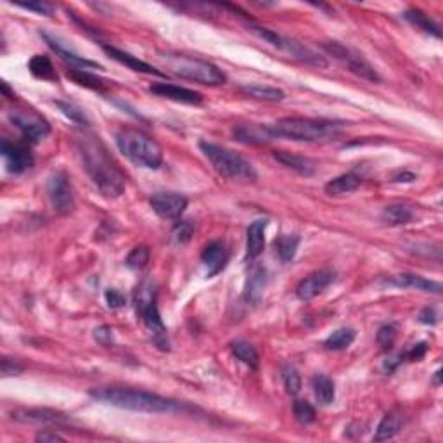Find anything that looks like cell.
Returning a JSON list of instances; mask_svg holds the SVG:
<instances>
[{
	"label": "cell",
	"instance_id": "obj_1",
	"mask_svg": "<svg viewBox=\"0 0 443 443\" xmlns=\"http://www.w3.org/2000/svg\"><path fill=\"white\" fill-rule=\"evenodd\" d=\"M78 149L84 159L85 172L92 178L100 194L104 197H118L124 194L126 185L125 173L111 158L103 140L95 135H84L78 139Z\"/></svg>",
	"mask_w": 443,
	"mask_h": 443
},
{
	"label": "cell",
	"instance_id": "obj_2",
	"mask_svg": "<svg viewBox=\"0 0 443 443\" xmlns=\"http://www.w3.org/2000/svg\"><path fill=\"white\" fill-rule=\"evenodd\" d=\"M91 397L103 404L113 407L125 409L133 412H147V414H159V412H173L178 409L177 402L170 398L159 397L156 393L143 392L132 388H100L92 390Z\"/></svg>",
	"mask_w": 443,
	"mask_h": 443
},
{
	"label": "cell",
	"instance_id": "obj_3",
	"mask_svg": "<svg viewBox=\"0 0 443 443\" xmlns=\"http://www.w3.org/2000/svg\"><path fill=\"white\" fill-rule=\"evenodd\" d=\"M270 128L275 137H286L298 143H327L340 135V125L334 121L301 117L281 118Z\"/></svg>",
	"mask_w": 443,
	"mask_h": 443
},
{
	"label": "cell",
	"instance_id": "obj_4",
	"mask_svg": "<svg viewBox=\"0 0 443 443\" xmlns=\"http://www.w3.org/2000/svg\"><path fill=\"white\" fill-rule=\"evenodd\" d=\"M117 146L126 159L137 166L156 170L163 163V151L159 144L147 133L135 128H121L117 133Z\"/></svg>",
	"mask_w": 443,
	"mask_h": 443
},
{
	"label": "cell",
	"instance_id": "obj_5",
	"mask_svg": "<svg viewBox=\"0 0 443 443\" xmlns=\"http://www.w3.org/2000/svg\"><path fill=\"white\" fill-rule=\"evenodd\" d=\"M199 149L210 159L211 166L217 170V173L229 178V180L255 182L256 177H258L255 166L248 159H244L243 156L237 154V152L229 151V149L211 143H199Z\"/></svg>",
	"mask_w": 443,
	"mask_h": 443
},
{
	"label": "cell",
	"instance_id": "obj_6",
	"mask_svg": "<svg viewBox=\"0 0 443 443\" xmlns=\"http://www.w3.org/2000/svg\"><path fill=\"white\" fill-rule=\"evenodd\" d=\"M159 59L165 62L166 68L172 70L175 74L185 78V80L211 85V87L223 85L227 81L225 73L218 66H215L213 62H208L204 59L189 58V55L182 54H161Z\"/></svg>",
	"mask_w": 443,
	"mask_h": 443
},
{
	"label": "cell",
	"instance_id": "obj_7",
	"mask_svg": "<svg viewBox=\"0 0 443 443\" xmlns=\"http://www.w3.org/2000/svg\"><path fill=\"white\" fill-rule=\"evenodd\" d=\"M135 305L137 312L143 317L144 324L152 334H154V341L159 345V348L168 350V341H166V327L163 324L161 315H159L158 307H156V288L152 282H144L135 295Z\"/></svg>",
	"mask_w": 443,
	"mask_h": 443
},
{
	"label": "cell",
	"instance_id": "obj_8",
	"mask_svg": "<svg viewBox=\"0 0 443 443\" xmlns=\"http://www.w3.org/2000/svg\"><path fill=\"white\" fill-rule=\"evenodd\" d=\"M324 49L329 52L333 58H336L341 65L348 68V72L355 73L357 77L364 78V80H369V81H379L378 72L374 70V66L364 58L360 52L350 49V47L343 46V44L336 42V40H329V42L324 44Z\"/></svg>",
	"mask_w": 443,
	"mask_h": 443
},
{
	"label": "cell",
	"instance_id": "obj_9",
	"mask_svg": "<svg viewBox=\"0 0 443 443\" xmlns=\"http://www.w3.org/2000/svg\"><path fill=\"white\" fill-rule=\"evenodd\" d=\"M47 194L55 213L70 215L74 211V192L66 172H55L47 182Z\"/></svg>",
	"mask_w": 443,
	"mask_h": 443
},
{
	"label": "cell",
	"instance_id": "obj_10",
	"mask_svg": "<svg viewBox=\"0 0 443 443\" xmlns=\"http://www.w3.org/2000/svg\"><path fill=\"white\" fill-rule=\"evenodd\" d=\"M11 121L20 128L25 139L29 143H39L49 135L51 125L44 117L33 110H16L11 113Z\"/></svg>",
	"mask_w": 443,
	"mask_h": 443
},
{
	"label": "cell",
	"instance_id": "obj_11",
	"mask_svg": "<svg viewBox=\"0 0 443 443\" xmlns=\"http://www.w3.org/2000/svg\"><path fill=\"white\" fill-rule=\"evenodd\" d=\"M152 211L158 217L168 218V220H177L182 217V213L187 208V197L178 194V192H158L149 199Z\"/></svg>",
	"mask_w": 443,
	"mask_h": 443
},
{
	"label": "cell",
	"instance_id": "obj_12",
	"mask_svg": "<svg viewBox=\"0 0 443 443\" xmlns=\"http://www.w3.org/2000/svg\"><path fill=\"white\" fill-rule=\"evenodd\" d=\"M2 158L11 173H23L33 166V154L26 144H14L2 140Z\"/></svg>",
	"mask_w": 443,
	"mask_h": 443
},
{
	"label": "cell",
	"instance_id": "obj_13",
	"mask_svg": "<svg viewBox=\"0 0 443 443\" xmlns=\"http://www.w3.org/2000/svg\"><path fill=\"white\" fill-rule=\"evenodd\" d=\"M334 277H336V274H334V270H331V269H322V270L314 272V274L307 275V277L298 284L296 296L300 298L301 301L314 300V298L319 296L324 289H327L331 284H333Z\"/></svg>",
	"mask_w": 443,
	"mask_h": 443
},
{
	"label": "cell",
	"instance_id": "obj_14",
	"mask_svg": "<svg viewBox=\"0 0 443 443\" xmlns=\"http://www.w3.org/2000/svg\"><path fill=\"white\" fill-rule=\"evenodd\" d=\"M149 92L158 95V98L175 100V103L191 104V106H199V104H203V95H201L199 92L191 91V88L185 87H178V85L173 84H166V81L152 84L151 87H149Z\"/></svg>",
	"mask_w": 443,
	"mask_h": 443
},
{
	"label": "cell",
	"instance_id": "obj_15",
	"mask_svg": "<svg viewBox=\"0 0 443 443\" xmlns=\"http://www.w3.org/2000/svg\"><path fill=\"white\" fill-rule=\"evenodd\" d=\"M229 258L230 251L223 241H211V243H208L204 246L203 253H201V262L206 267L208 277H213L218 272L225 269V265L229 263Z\"/></svg>",
	"mask_w": 443,
	"mask_h": 443
},
{
	"label": "cell",
	"instance_id": "obj_16",
	"mask_svg": "<svg viewBox=\"0 0 443 443\" xmlns=\"http://www.w3.org/2000/svg\"><path fill=\"white\" fill-rule=\"evenodd\" d=\"M42 37L44 39H46V42L49 44V47L52 51L55 52V54L59 55V58L62 59V61H66V62H70V68H78V70H103V66L100 65H98V62H94V61H91V59H85V58H81V55H78L77 52H73V51H70L68 47H65L62 46V42H59L58 39H55V37H52V35H49V33H46L44 32L42 33Z\"/></svg>",
	"mask_w": 443,
	"mask_h": 443
},
{
	"label": "cell",
	"instance_id": "obj_17",
	"mask_svg": "<svg viewBox=\"0 0 443 443\" xmlns=\"http://www.w3.org/2000/svg\"><path fill=\"white\" fill-rule=\"evenodd\" d=\"M232 135L243 144H269L275 139L270 126L258 124H244L234 126Z\"/></svg>",
	"mask_w": 443,
	"mask_h": 443
},
{
	"label": "cell",
	"instance_id": "obj_18",
	"mask_svg": "<svg viewBox=\"0 0 443 443\" xmlns=\"http://www.w3.org/2000/svg\"><path fill=\"white\" fill-rule=\"evenodd\" d=\"M13 419L20 421V423H29V424H59L68 421V416L62 412L54 411V409H23V411L13 412Z\"/></svg>",
	"mask_w": 443,
	"mask_h": 443
},
{
	"label": "cell",
	"instance_id": "obj_19",
	"mask_svg": "<svg viewBox=\"0 0 443 443\" xmlns=\"http://www.w3.org/2000/svg\"><path fill=\"white\" fill-rule=\"evenodd\" d=\"M281 51H284L286 54H289L291 58L298 59V61L307 62V65L317 66V68H326L327 66V61L322 58V55H319L317 52H314L312 49H308V47H305L303 44L296 42V40L284 39V37H282Z\"/></svg>",
	"mask_w": 443,
	"mask_h": 443
},
{
	"label": "cell",
	"instance_id": "obj_20",
	"mask_svg": "<svg viewBox=\"0 0 443 443\" xmlns=\"http://www.w3.org/2000/svg\"><path fill=\"white\" fill-rule=\"evenodd\" d=\"M267 286V270L262 265L253 267L244 286V300L249 305H258Z\"/></svg>",
	"mask_w": 443,
	"mask_h": 443
},
{
	"label": "cell",
	"instance_id": "obj_21",
	"mask_svg": "<svg viewBox=\"0 0 443 443\" xmlns=\"http://www.w3.org/2000/svg\"><path fill=\"white\" fill-rule=\"evenodd\" d=\"M274 158L281 163L286 168L293 170V172L305 175V177H310L315 173V163L310 158L301 154H295V152L289 151H274Z\"/></svg>",
	"mask_w": 443,
	"mask_h": 443
},
{
	"label": "cell",
	"instance_id": "obj_22",
	"mask_svg": "<svg viewBox=\"0 0 443 443\" xmlns=\"http://www.w3.org/2000/svg\"><path fill=\"white\" fill-rule=\"evenodd\" d=\"M103 49L107 55H110L111 59H114V61H118L120 65L126 66V68H130L132 72L146 73V74H158V77H161V72H158L156 68H152V66L147 65V62L137 59L135 55L128 54V52L117 49V47H113V46H103Z\"/></svg>",
	"mask_w": 443,
	"mask_h": 443
},
{
	"label": "cell",
	"instance_id": "obj_23",
	"mask_svg": "<svg viewBox=\"0 0 443 443\" xmlns=\"http://www.w3.org/2000/svg\"><path fill=\"white\" fill-rule=\"evenodd\" d=\"M388 282L392 286H397V288H412V289H419V291L437 293V295H440L442 293L440 282L428 281V279L421 277V275H416V274L393 275L392 279H388Z\"/></svg>",
	"mask_w": 443,
	"mask_h": 443
},
{
	"label": "cell",
	"instance_id": "obj_24",
	"mask_svg": "<svg viewBox=\"0 0 443 443\" xmlns=\"http://www.w3.org/2000/svg\"><path fill=\"white\" fill-rule=\"evenodd\" d=\"M265 229L267 220H255L248 227L246 232V258H258L265 248Z\"/></svg>",
	"mask_w": 443,
	"mask_h": 443
},
{
	"label": "cell",
	"instance_id": "obj_25",
	"mask_svg": "<svg viewBox=\"0 0 443 443\" xmlns=\"http://www.w3.org/2000/svg\"><path fill=\"white\" fill-rule=\"evenodd\" d=\"M360 184H362V178H360L357 173L350 172V173L340 175V177L333 178V180H329L324 189H326V192L329 196H345V194H350V192L357 191V189L360 187Z\"/></svg>",
	"mask_w": 443,
	"mask_h": 443
},
{
	"label": "cell",
	"instance_id": "obj_26",
	"mask_svg": "<svg viewBox=\"0 0 443 443\" xmlns=\"http://www.w3.org/2000/svg\"><path fill=\"white\" fill-rule=\"evenodd\" d=\"M244 95L256 100H265V103H279L286 98L284 92L277 87H270V85L262 84H248L239 88Z\"/></svg>",
	"mask_w": 443,
	"mask_h": 443
},
{
	"label": "cell",
	"instance_id": "obj_27",
	"mask_svg": "<svg viewBox=\"0 0 443 443\" xmlns=\"http://www.w3.org/2000/svg\"><path fill=\"white\" fill-rule=\"evenodd\" d=\"M402 426H404V418H402L400 412H397V411L388 412V414L381 419V423H379L378 430H376V435H374V440L376 442L390 440V438H393L395 435L400 433Z\"/></svg>",
	"mask_w": 443,
	"mask_h": 443
},
{
	"label": "cell",
	"instance_id": "obj_28",
	"mask_svg": "<svg viewBox=\"0 0 443 443\" xmlns=\"http://www.w3.org/2000/svg\"><path fill=\"white\" fill-rule=\"evenodd\" d=\"M66 77L70 80H73L77 85H81V87H87L91 91H98L104 92L107 88V81L99 78L98 74L87 72V70H78V68H68L66 72Z\"/></svg>",
	"mask_w": 443,
	"mask_h": 443
},
{
	"label": "cell",
	"instance_id": "obj_29",
	"mask_svg": "<svg viewBox=\"0 0 443 443\" xmlns=\"http://www.w3.org/2000/svg\"><path fill=\"white\" fill-rule=\"evenodd\" d=\"M312 386H314L315 398L320 405L333 404L334 398H336V388H334L333 379L324 374H317L312 379Z\"/></svg>",
	"mask_w": 443,
	"mask_h": 443
},
{
	"label": "cell",
	"instance_id": "obj_30",
	"mask_svg": "<svg viewBox=\"0 0 443 443\" xmlns=\"http://www.w3.org/2000/svg\"><path fill=\"white\" fill-rule=\"evenodd\" d=\"M412 218H414V211L407 204H390L381 213V220L388 225H405Z\"/></svg>",
	"mask_w": 443,
	"mask_h": 443
},
{
	"label": "cell",
	"instance_id": "obj_31",
	"mask_svg": "<svg viewBox=\"0 0 443 443\" xmlns=\"http://www.w3.org/2000/svg\"><path fill=\"white\" fill-rule=\"evenodd\" d=\"M404 18L409 21V23L414 25L416 28L423 29L424 33H428V35H433V37H437V39H440L442 37V32H440V28H438V25L435 23L428 14H424L423 11L409 9V11H405Z\"/></svg>",
	"mask_w": 443,
	"mask_h": 443
},
{
	"label": "cell",
	"instance_id": "obj_32",
	"mask_svg": "<svg viewBox=\"0 0 443 443\" xmlns=\"http://www.w3.org/2000/svg\"><path fill=\"white\" fill-rule=\"evenodd\" d=\"M28 68L33 77L40 78V80L58 81V73L47 55H33L28 62Z\"/></svg>",
	"mask_w": 443,
	"mask_h": 443
},
{
	"label": "cell",
	"instance_id": "obj_33",
	"mask_svg": "<svg viewBox=\"0 0 443 443\" xmlns=\"http://www.w3.org/2000/svg\"><path fill=\"white\" fill-rule=\"evenodd\" d=\"M355 341V331L350 329V327H341V329H336L326 341H324V346L327 350H345L348 348L350 345Z\"/></svg>",
	"mask_w": 443,
	"mask_h": 443
},
{
	"label": "cell",
	"instance_id": "obj_34",
	"mask_svg": "<svg viewBox=\"0 0 443 443\" xmlns=\"http://www.w3.org/2000/svg\"><path fill=\"white\" fill-rule=\"evenodd\" d=\"M298 244H300V237L298 236H279L277 239L274 241V248L277 251L279 258L282 262H291L296 255Z\"/></svg>",
	"mask_w": 443,
	"mask_h": 443
},
{
	"label": "cell",
	"instance_id": "obj_35",
	"mask_svg": "<svg viewBox=\"0 0 443 443\" xmlns=\"http://www.w3.org/2000/svg\"><path fill=\"white\" fill-rule=\"evenodd\" d=\"M230 348H232V353L241 360V362L253 367V369L258 367L260 357L258 352L255 350V346L246 343V341H234V343L230 345Z\"/></svg>",
	"mask_w": 443,
	"mask_h": 443
},
{
	"label": "cell",
	"instance_id": "obj_36",
	"mask_svg": "<svg viewBox=\"0 0 443 443\" xmlns=\"http://www.w3.org/2000/svg\"><path fill=\"white\" fill-rule=\"evenodd\" d=\"M126 267L132 270H143L149 263V249L146 246H137L128 253L125 260Z\"/></svg>",
	"mask_w": 443,
	"mask_h": 443
},
{
	"label": "cell",
	"instance_id": "obj_37",
	"mask_svg": "<svg viewBox=\"0 0 443 443\" xmlns=\"http://www.w3.org/2000/svg\"><path fill=\"white\" fill-rule=\"evenodd\" d=\"M293 412H295V418L298 423L301 424H310L315 421L314 405L307 400H295V404H293Z\"/></svg>",
	"mask_w": 443,
	"mask_h": 443
},
{
	"label": "cell",
	"instance_id": "obj_38",
	"mask_svg": "<svg viewBox=\"0 0 443 443\" xmlns=\"http://www.w3.org/2000/svg\"><path fill=\"white\" fill-rule=\"evenodd\" d=\"M55 106L62 111V114L70 118V120L74 121L78 125H88L87 117H85L84 111L80 110L78 106H74L72 103H62V100H55Z\"/></svg>",
	"mask_w": 443,
	"mask_h": 443
},
{
	"label": "cell",
	"instance_id": "obj_39",
	"mask_svg": "<svg viewBox=\"0 0 443 443\" xmlns=\"http://www.w3.org/2000/svg\"><path fill=\"white\" fill-rule=\"evenodd\" d=\"M282 381H284V388L289 395H298L301 390V378L298 374L295 367H284L282 369Z\"/></svg>",
	"mask_w": 443,
	"mask_h": 443
},
{
	"label": "cell",
	"instance_id": "obj_40",
	"mask_svg": "<svg viewBox=\"0 0 443 443\" xmlns=\"http://www.w3.org/2000/svg\"><path fill=\"white\" fill-rule=\"evenodd\" d=\"M376 340H378V343L383 350H390L393 346L395 340H397V327L393 324H385V326L379 327Z\"/></svg>",
	"mask_w": 443,
	"mask_h": 443
},
{
	"label": "cell",
	"instance_id": "obj_41",
	"mask_svg": "<svg viewBox=\"0 0 443 443\" xmlns=\"http://www.w3.org/2000/svg\"><path fill=\"white\" fill-rule=\"evenodd\" d=\"M25 371V366L16 359H2V376L4 378H9V376H18Z\"/></svg>",
	"mask_w": 443,
	"mask_h": 443
},
{
	"label": "cell",
	"instance_id": "obj_42",
	"mask_svg": "<svg viewBox=\"0 0 443 443\" xmlns=\"http://www.w3.org/2000/svg\"><path fill=\"white\" fill-rule=\"evenodd\" d=\"M94 338H95V341L103 346H111L114 341L113 329H111L110 326H99L98 329L94 331Z\"/></svg>",
	"mask_w": 443,
	"mask_h": 443
},
{
	"label": "cell",
	"instance_id": "obj_43",
	"mask_svg": "<svg viewBox=\"0 0 443 443\" xmlns=\"http://www.w3.org/2000/svg\"><path fill=\"white\" fill-rule=\"evenodd\" d=\"M20 7H23V9L26 11H33V13L37 14H44V16H51L52 14V6L47 2H42V0H39V2H28V4H18Z\"/></svg>",
	"mask_w": 443,
	"mask_h": 443
},
{
	"label": "cell",
	"instance_id": "obj_44",
	"mask_svg": "<svg viewBox=\"0 0 443 443\" xmlns=\"http://www.w3.org/2000/svg\"><path fill=\"white\" fill-rule=\"evenodd\" d=\"M104 298H106V303L110 308H121L126 303V298L118 289H107Z\"/></svg>",
	"mask_w": 443,
	"mask_h": 443
},
{
	"label": "cell",
	"instance_id": "obj_45",
	"mask_svg": "<svg viewBox=\"0 0 443 443\" xmlns=\"http://www.w3.org/2000/svg\"><path fill=\"white\" fill-rule=\"evenodd\" d=\"M426 352H428V345H426V343H418V345L412 346V348L409 350L407 353H405L404 359L412 360V362H414V360H421V359H423V357L426 355Z\"/></svg>",
	"mask_w": 443,
	"mask_h": 443
},
{
	"label": "cell",
	"instance_id": "obj_46",
	"mask_svg": "<svg viewBox=\"0 0 443 443\" xmlns=\"http://www.w3.org/2000/svg\"><path fill=\"white\" fill-rule=\"evenodd\" d=\"M192 230H194V227H192L191 223H189V222H180L177 225V229H175V236H177L178 241H182V243H184V241H189V237H191Z\"/></svg>",
	"mask_w": 443,
	"mask_h": 443
},
{
	"label": "cell",
	"instance_id": "obj_47",
	"mask_svg": "<svg viewBox=\"0 0 443 443\" xmlns=\"http://www.w3.org/2000/svg\"><path fill=\"white\" fill-rule=\"evenodd\" d=\"M437 312H435V308H424L423 312L419 314V320L423 324H435L437 322Z\"/></svg>",
	"mask_w": 443,
	"mask_h": 443
},
{
	"label": "cell",
	"instance_id": "obj_48",
	"mask_svg": "<svg viewBox=\"0 0 443 443\" xmlns=\"http://www.w3.org/2000/svg\"><path fill=\"white\" fill-rule=\"evenodd\" d=\"M37 442H65V438L59 437L58 433H49V431H42V433L37 435Z\"/></svg>",
	"mask_w": 443,
	"mask_h": 443
},
{
	"label": "cell",
	"instance_id": "obj_49",
	"mask_svg": "<svg viewBox=\"0 0 443 443\" xmlns=\"http://www.w3.org/2000/svg\"><path fill=\"white\" fill-rule=\"evenodd\" d=\"M414 178L416 177L412 173H402V175H398V177L395 178V180H397V182H412V180H414Z\"/></svg>",
	"mask_w": 443,
	"mask_h": 443
}]
</instances>
